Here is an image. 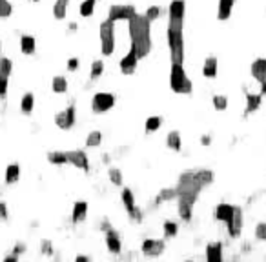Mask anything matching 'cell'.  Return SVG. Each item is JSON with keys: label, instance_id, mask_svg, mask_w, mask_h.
<instances>
[{"label": "cell", "instance_id": "32", "mask_svg": "<svg viewBox=\"0 0 266 262\" xmlns=\"http://www.w3.org/2000/svg\"><path fill=\"white\" fill-rule=\"evenodd\" d=\"M102 142V133L101 131H92L86 139V146L87 148H99Z\"/></svg>", "mask_w": 266, "mask_h": 262}, {"label": "cell", "instance_id": "28", "mask_svg": "<svg viewBox=\"0 0 266 262\" xmlns=\"http://www.w3.org/2000/svg\"><path fill=\"white\" fill-rule=\"evenodd\" d=\"M48 162L53 166H64L68 164V157H66V151H49L48 153Z\"/></svg>", "mask_w": 266, "mask_h": 262}, {"label": "cell", "instance_id": "42", "mask_svg": "<svg viewBox=\"0 0 266 262\" xmlns=\"http://www.w3.org/2000/svg\"><path fill=\"white\" fill-rule=\"evenodd\" d=\"M40 251H42L44 255H53V242L48 239H44L42 242H40Z\"/></svg>", "mask_w": 266, "mask_h": 262}, {"label": "cell", "instance_id": "14", "mask_svg": "<svg viewBox=\"0 0 266 262\" xmlns=\"http://www.w3.org/2000/svg\"><path fill=\"white\" fill-rule=\"evenodd\" d=\"M18 44H20V53H22V55H26V57H29V55H35L37 40H35V37H33V35H27V33L20 35Z\"/></svg>", "mask_w": 266, "mask_h": 262}, {"label": "cell", "instance_id": "48", "mask_svg": "<svg viewBox=\"0 0 266 262\" xmlns=\"http://www.w3.org/2000/svg\"><path fill=\"white\" fill-rule=\"evenodd\" d=\"M261 95H266V82H261Z\"/></svg>", "mask_w": 266, "mask_h": 262}, {"label": "cell", "instance_id": "19", "mask_svg": "<svg viewBox=\"0 0 266 262\" xmlns=\"http://www.w3.org/2000/svg\"><path fill=\"white\" fill-rule=\"evenodd\" d=\"M35 109V95L31 91H26L20 96V113L22 115H31Z\"/></svg>", "mask_w": 266, "mask_h": 262}, {"label": "cell", "instance_id": "38", "mask_svg": "<svg viewBox=\"0 0 266 262\" xmlns=\"http://www.w3.org/2000/svg\"><path fill=\"white\" fill-rule=\"evenodd\" d=\"M108 177H109V180L115 184V186H123V173H121L117 168H111Z\"/></svg>", "mask_w": 266, "mask_h": 262}, {"label": "cell", "instance_id": "36", "mask_svg": "<svg viewBox=\"0 0 266 262\" xmlns=\"http://www.w3.org/2000/svg\"><path fill=\"white\" fill-rule=\"evenodd\" d=\"M161 124H162L161 117H150L148 120H146V131L153 133V131H157L159 127H161Z\"/></svg>", "mask_w": 266, "mask_h": 262}, {"label": "cell", "instance_id": "30", "mask_svg": "<svg viewBox=\"0 0 266 262\" xmlns=\"http://www.w3.org/2000/svg\"><path fill=\"white\" fill-rule=\"evenodd\" d=\"M13 60L9 57H6V55H0V73L8 75V77H11L13 75Z\"/></svg>", "mask_w": 266, "mask_h": 262}, {"label": "cell", "instance_id": "21", "mask_svg": "<svg viewBox=\"0 0 266 262\" xmlns=\"http://www.w3.org/2000/svg\"><path fill=\"white\" fill-rule=\"evenodd\" d=\"M233 6H235V0H219V9H217L219 20H228L231 17Z\"/></svg>", "mask_w": 266, "mask_h": 262}, {"label": "cell", "instance_id": "40", "mask_svg": "<svg viewBox=\"0 0 266 262\" xmlns=\"http://www.w3.org/2000/svg\"><path fill=\"white\" fill-rule=\"evenodd\" d=\"M144 17L148 18L150 22L157 20V18L161 17V8H159V6H152V8L146 9V15H144Z\"/></svg>", "mask_w": 266, "mask_h": 262}, {"label": "cell", "instance_id": "1", "mask_svg": "<svg viewBox=\"0 0 266 262\" xmlns=\"http://www.w3.org/2000/svg\"><path fill=\"white\" fill-rule=\"evenodd\" d=\"M184 11L186 4L184 0H173L168 8V46H170L171 64H184Z\"/></svg>", "mask_w": 266, "mask_h": 262}, {"label": "cell", "instance_id": "13", "mask_svg": "<svg viewBox=\"0 0 266 262\" xmlns=\"http://www.w3.org/2000/svg\"><path fill=\"white\" fill-rule=\"evenodd\" d=\"M228 226V233H230V237H239L241 230H243V211H241V208H235V211H233V215H231V218L226 222Z\"/></svg>", "mask_w": 266, "mask_h": 262}, {"label": "cell", "instance_id": "15", "mask_svg": "<svg viewBox=\"0 0 266 262\" xmlns=\"http://www.w3.org/2000/svg\"><path fill=\"white\" fill-rule=\"evenodd\" d=\"M18 180H20V166L17 162H11V164H8V168L4 171V184L6 186H13Z\"/></svg>", "mask_w": 266, "mask_h": 262}, {"label": "cell", "instance_id": "33", "mask_svg": "<svg viewBox=\"0 0 266 262\" xmlns=\"http://www.w3.org/2000/svg\"><path fill=\"white\" fill-rule=\"evenodd\" d=\"M95 4H97V0H84L79 8L80 15H82V17H92L93 11H95Z\"/></svg>", "mask_w": 266, "mask_h": 262}, {"label": "cell", "instance_id": "20", "mask_svg": "<svg viewBox=\"0 0 266 262\" xmlns=\"http://www.w3.org/2000/svg\"><path fill=\"white\" fill-rule=\"evenodd\" d=\"M206 258L212 262L223 260V244L221 242H214V244L206 246Z\"/></svg>", "mask_w": 266, "mask_h": 262}, {"label": "cell", "instance_id": "18", "mask_svg": "<svg viewBox=\"0 0 266 262\" xmlns=\"http://www.w3.org/2000/svg\"><path fill=\"white\" fill-rule=\"evenodd\" d=\"M106 246H108V249L111 253H119V251H121V246H123L119 233L113 232V230H109V227L108 232H106Z\"/></svg>", "mask_w": 266, "mask_h": 262}, {"label": "cell", "instance_id": "5", "mask_svg": "<svg viewBox=\"0 0 266 262\" xmlns=\"http://www.w3.org/2000/svg\"><path fill=\"white\" fill-rule=\"evenodd\" d=\"M101 51L104 57L113 55L115 51V22L109 18L101 24Z\"/></svg>", "mask_w": 266, "mask_h": 262}, {"label": "cell", "instance_id": "22", "mask_svg": "<svg viewBox=\"0 0 266 262\" xmlns=\"http://www.w3.org/2000/svg\"><path fill=\"white\" fill-rule=\"evenodd\" d=\"M233 211H235V206L219 204L217 210H215V218H217V220H221V222H228V220L231 218V215H233Z\"/></svg>", "mask_w": 266, "mask_h": 262}, {"label": "cell", "instance_id": "43", "mask_svg": "<svg viewBox=\"0 0 266 262\" xmlns=\"http://www.w3.org/2000/svg\"><path fill=\"white\" fill-rule=\"evenodd\" d=\"M164 235L175 237L177 235V224L175 222H164Z\"/></svg>", "mask_w": 266, "mask_h": 262}, {"label": "cell", "instance_id": "25", "mask_svg": "<svg viewBox=\"0 0 266 262\" xmlns=\"http://www.w3.org/2000/svg\"><path fill=\"white\" fill-rule=\"evenodd\" d=\"M68 6H70V0H55L53 4V17L57 20H64L66 15H68Z\"/></svg>", "mask_w": 266, "mask_h": 262}, {"label": "cell", "instance_id": "6", "mask_svg": "<svg viewBox=\"0 0 266 262\" xmlns=\"http://www.w3.org/2000/svg\"><path fill=\"white\" fill-rule=\"evenodd\" d=\"M75 120H77V111H75L73 104H70L66 109H62V111H58L55 115V124H57V127H61L64 131L71 129L75 126Z\"/></svg>", "mask_w": 266, "mask_h": 262}, {"label": "cell", "instance_id": "3", "mask_svg": "<svg viewBox=\"0 0 266 262\" xmlns=\"http://www.w3.org/2000/svg\"><path fill=\"white\" fill-rule=\"evenodd\" d=\"M128 29H130L131 46L135 48L137 57H148L152 51V22L144 15L135 13L128 20Z\"/></svg>", "mask_w": 266, "mask_h": 262}, {"label": "cell", "instance_id": "27", "mask_svg": "<svg viewBox=\"0 0 266 262\" xmlns=\"http://www.w3.org/2000/svg\"><path fill=\"white\" fill-rule=\"evenodd\" d=\"M51 89H53V93H57V95H62V93L68 91V79H66L64 75H57V77H53Z\"/></svg>", "mask_w": 266, "mask_h": 262}, {"label": "cell", "instance_id": "12", "mask_svg": "<svg viewBox=\"0 0 266 262\" xmlns=\"http://www.w3.org/2000/svg\"><path fill=\"white\" fill-rule=\"evenodd\" d=\"M137 64H139V57H137V51L135 48L131 46L130 51H128L126 57H123V60H121V71H123L124 75H131L133 71L137 70Z\"/></svg>", "mask_w": 266, "mask_h": 262}, {"label": "cell", "instance_id": "4", "mask_svg": "<svg viewBox=\"0 0 266 262\" xmlns=\"http://www.w3.org/2000/svg\"><path fill=\"white\" fill-rule=\"evenodd\" d=\"M170 86L175 93L179 95H190L193 89V84L190 77L184 71L183 64H171V73H170Z\"/></svg>", "mask_w": 266, "mask_h": 262}, {"label": "cell", "instance_id": "29", "mask_svg": "<svg viewBox=\"0 0 266 262\" xmlns=\"http://www.w3.org/2000/svg\"><path fill=\"white\" fill-rule=\"evenodd\" d=\"M166 144H168V148L170 149H173V151H181V148H183L181 135L177 133V131H170V135L166 137Z\"/></svg>", "mask_w": 266, "mask_h": 262}, {"label": "cell", "instance_id": "51", "mask_svg": "<svg viewBox=\"0 0 266 262\" xmlns=\"http://www.w3.org/2000/svg\"><path fill=\"white\" fill-rule=\"evenodd\" d=\"M31 2H40V0H31Z\"/></svg>", "mask_w": 266, "mask_h": 262}, {"label": "cell", "instance_id": "26", "mask_svg": "<svg viewBox=\"0 0 266 262\" xmlns=\"http://www.w3.org/2000/svg\"><path fill=\"white\" fill-rule=\"evenodd\" d=\"M262 102V95H253V93H246V115L253 113L261 108Z\"/></svg>", "mask_w": 266, "mask_h": 262}, {"label": "cell", "instance_id": "11", "mask_svg": "<svg viewBox=\"0 0 266 262\" xmlns=\"http://www.w3.org/2000/svg\"><path fill=\"white\" fill-rule=\"evenodd\" d=\"M164 251V240L161 239H146L142 242V253L146 257H159Z\"/></svg>", "mask_w": 266, "mask_h": 262}, {"label": "cell", "instance_id": "10", "mask_svg": "<svg viewBox=\"0 0 266 262\" xmlns=\"http://www.w3.org/2000/svg\"><path fill=\"white\" fill-rule=\"evenodd\" d=\"M123 204H124V208H126V211L130 213V217L133 218V220H137V222L142 220V213H140V210L137 208L135 196H133V191H131V189H128V188L123 189Z\"/></svg>", "mask_w": 266, "mask_h": 262}, {"label": "cell", "instance_id": "23", "mask_svg": "<svg viewBox=\"0 0 266 262\" xmlns=\"http://www.w3.org/2000/svg\"><path fill=\"white\" fill-rule=\"evenodd\" d=\"M177 210H179V215L183 220H190L193 213V202L186 201V199H177Z\"/></svg>", "mask_w": 266, "mask_h": 262}, {"label": "cell", "instance_id": "46", "mask_svg": "<svg viewBox=\"0 0 266 262\" xmlns=\"http://www.w3.org/2000/svg\"><path fill=\"white\" fill-rule=\"evenodd\" d=\"M77 68H79V58H70V60H68V70L75 71Z\"/></svg>", "mask_w": 266, "mask_h": 262}, {"label": "cell", "instance_id": "44", "mask_svg": "<svg viewBox=\"0 0 266 262\" xmlns=\"http://www.w3.org/2000/svg\"><path fill=\"white\" fill-rule=\"evenodd\" d=\"M255 237L259 240H266V222H259L255 227Z\"/></svg>", "mask_w": 266, "mask_h": 262}, {"label": "cell", "instance_id": "41", "mask_svg": "<svg viewBox=\"0 0 266 262\" xmlns=\"http://www.w3.org/2000/svg\"><path fill=\"white\" fill-rule=\"evenodd\" d=\"M9 220V208L8 202L0 199V222H8Z\"/></svg>", "mask_w": 266, "mask_h": 262}, {"label": "cell", "instance_id": "49", "mask_svg": "<svg viewBox=\"0 0 266 262\" xmlns=\"http://www.w3.org/2000/svg\"><path fill=\"white\" fill-rule=\"evenodd\" d=\"M84 260H90V258L84 257V255H80V257H77V262H84Z\"/></svg>", "mask_w": 266, "mask_h": 262}, {"label": "cell", "instance_id": "50", "mask_svg": "<svg viewBox=\"0 0 266 262\" xmlns=\"http://www.w3.org/2000/svg\"><path fill=\"white\" fill-rule=\"evenodd\" d=\"M0 55H2V40H0Z\"/></svg>", "mask_w": 266, "mask_h": 262}, {"label": "cell", "instance_id": "35", "mask_svg": "<svg viewBox=\"0 0 266 262\" xmlns=\"http://www.w3.org/2000/svg\"><path fill=\"white\" fill-rule=\"evenodd\" d=\"M177 199V189L175 188H168V189H161L157 196V202H162V201H173Z\"/></svg>", "mask_w": 266, "mask_h": 262}, {"label": "cell", "instance_id": "39", "mask_svg": "<svg viewBox=\"0 0 266 262\" xmlns=\"http://www.w3.org/2000/svg\"><path fill=\"white\" fill-rule=\"evenodd\" d=\"M104 71V62L102 60H95L92 64V79H99Z\"/></svg>", "mask_w": 266, "mask_h": 262}, {"label": "cell", "instance_id": "37", "mask_svg": "<svg viewBox=\"0 0 266 262\" xmlns=\"http://www.w3.org/2000/svg\"><path fill=\"white\" fill-rule=\"evenodd\" d=\"M214 108L217 111H224L228 108V96L224 95H215L214 96Z\"/></svg>", "mask_w": 266, "mask_h": 262}, {"label": "cell", "instance_id": "16", "mask_svg": "<svg viewBox=\"0 0 266 262\" xmlns=\"http://www.w3.org/2000/svg\"><path fill=\"white\" fill-rule=\"evenodd\" d=\"M86 217H87V202L77 201L73 204V211H71V220H73L75 224H79V222H84Z\"/></svg>", "mask_w": 266, "mask_h": 262}, {"label": "cell", "instance_id": "24", "mask_svg": "<svg viewBox=\"0 0 266 262\" xmlns=\"http://www.w3.org/2000/svg\"><path fill=\"white\" fill-rule=\"evenodd\" d=\"M202 75L206 79H215L217 77V58L215 57H208L204 60V66H202Z\"/></svg>", "mask_w": 266, "mask_h": 262}, {"label": "cell", "instance_id": "2", "mask_svg": "<svg viewBox=\"0 0 266 262\" xmlns=\"http://www.w3.org/2000/svg\"><path fill=\"white\" fill-rule=\"evenodd\" d=\"M214 182V171L210 170H190L184 171L179 177V184H177V199H186V201L193 202L199 199L202 188L208 184Z\"/></svg>", "mask_w": 266, "mask_h": 262}, {"label": "cell", "instance_id": "7", "mask_svg": "<svg viewBox=\"0 0 266 262\" xmlns=\"http://www.w3.org/2000/svg\"><path fill=\"white\" fill-rule=\"evenodd\" d=\"M115 106V95L111 93H97L92 101V109L95 113H106Z\"/></svg>", "mask_w": 266, "mask_h": 262}, {"label": "cell", "instance_id": "45", "mask_svg": "<svg viewBox=\"0 0 266 262\" xmlns=\"http://www.w3.org/2000/svg\"><path fill=\"white\" fill-rule=\"evenodd\" d=\"M11 251H13L15 255H18V257H20V255L26 253L27 248H26V244H24V242H15V246L11 248Z\"/></svg>", "mask_w": 266, "mask_h": 262}, {"label": "cell", "instance_id": "31", "mask_svg": "<svg viewBox=\"0 0 266 262\" xmlns=\"http://www.w3.org/2000/svg\"><path fill=\"white\" fill-rule=\"evenodd\" d=\"M13 4L11 0H0V20H6L13 15Z\"/></svg>", "mask_w": 266, "mask_h": 262}, {"label": "cell", "instance_id": "17", "mask_svg": "<svg viewBox=\"0 0 266 262\" xmlns=\"http://www.w3.org/2000/svg\"><path fill=\"white\" fill-rule=\"evenodd\" d=\"M252 77L257 80L259 84L266 82V58H257L252 64Z\"/></svg>", "mask_w": 266, "mask_h": 262}, {"label": "cell", "instance_id": "9", "mask_svg": "<svg viewBox=\"0 0 266 262\" xmlns=\"http://www.w3.org/2000/svg\"><path fill=\"white\" fill-rule=\"evenodd\" d=\"M66 157H68V164L79 168L82 171H90V158L82 149H71V151H66Z\"/></svg>", "mask_w": 266, "mask_h": 262}, {"label": "cell", "instance_id": "34", "mask_svg": "<svg viewBox=\"0 0 266 262\" xmlns=\"http://www.w3.org/2000/svg\"><path fill=\"white\" fill-rule=\"evenodd\" d=\"M9 79L8 75L0 73V101H6L8 99V93H9Z\"/></svg>", "mask_w": 266, "mask_h": 262}, {"label": "cell", "instance_id": "47", "mask_svg": "<svg viewBox=\"0 0 266 262\" xmlns=\"http://www.w3.org/2000/svg\"><path fill=\"white\" fill-rule=\"evenodd\" d=\"M18 258H20V257H18V255H15L13 251H11V253H8V255L4 257V262H17Z\"/></svg>", "mask_w": 266, "mask_h": 262}, {"label": "cell", "instance_id": "8", "mask_svg": "<svg viewBox=\"0 0 266 262\" xmlns=\"http://www.w3.org/2000/svg\"><path fill=\"white\" fill-rule=\"evenodd\" d=\"M135 8L130 4H115L109 8V13H108V18L113 22H119V20H130L133 15H135Z\"/></svg>", "mask_w": 266, "mask_h": 262}]
</instances>
